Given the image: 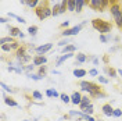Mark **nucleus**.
Masks as SVG:
<instances>
[{
  "label": "nucleus",
  "mask_w": 122,
  "mask_h": 121,
  "mask_svg": "<svg viewBox=\"0 0 122 121\" xmlns=\"http://www.w3.org/2000/svg\"><path fill=\"white\" fill-rule=\"evenodd\" d=\"M79 86H81V89L83 92H87V95L90 96V98H106L107 93L103 91V88L97 85L96 82H92V81H81L79 83Z\"/></svg>",
  "instance_id": "nucleus-1"
},
{
  "label": "nucleus",
  "mask_w": 122,
  "mask_h": 121,
  "mask_svg": "<svg viewBox=\"0 0 122 121\" xmlns=\"http://www.w3.org/2000/svg\"><path fill=\"white\" fill-rule=\"evenodd\" d=\"M35 14L40 21H45L49 17L53 15V7L50 6V0H40V3L38 4V7L33 10Z\"/></svg>",
  "instance_id": "nucleus-2"
},
{
  "label": "nucleus",
  "mask_w": 122,
  "mask_h": 121,
  "mask_svg": "<svg viewBox=\"0 0 122 121\" xmlns=\"http://www.w3.org/2000/svg\"><path fill=\"white\" fill-rule=\"evenodd\" d=\"M92 27L96 31H99L101 35H107V33H110V32L112 31L114 22L106 21V20H103V18H93V20H92Z\"/></svg>",
  "instance_id": "nucleus-3"
},
{
  "label": "nucleus",
  "mask_w": 122,
  "mask_h": 121,
  "mask_svg": "<svg viewBox=\"0 0 122 121\" xmlns=\"http://www.w3.org/2000/svg\"><path fill=\"white\" fill-rule=\"evenodd\" d=\"M122 4H111L110 6V14L112 15L114 24L117 25V28L119 31H122V10H121Z\"/></svg>",
  "instance_id": "nucleus-4"
},
{
  "label": "nucleus",
  "mask_w": 122,
  "mask_h": 121,
  "mask_svg": "<svg viewBox=\"0 0 122 121\" xmlns=\"http://www.w3.org/2000/svg\"><path fill=\"white\" fill-rule=\"evenodd\" d=\"M87 24V21H83V22L78 24V25H75V27H72V28H68V29H62L60 32V36H62V38H69V36H75V35H78L81 31H82V28H83L85 25Z\"/></svg>",
  "instance_id": "nucleus-5"
},
{
  "label": "nucleus",
  "mask_w": 122,
  "mask_h": 121,
  "mask_svg": "<svg viewBox=\"0 0 122 121\" xmlns=\"http://www.w3.org/2000/svg\"><path fill=\"white\" fill-rule=\"evenodd\" d=\"M21 46V43L17 40V42H14V43H6V45H0V47H1V52H15L18 47Z\"/></svg>",
  "instance_id": "nucleus-6"
},
{
  "label": "nucleus",
  "mask_w": 122,
  "mask_h": 121,
  "mask_svg": "<svg viewBox=\"0 0 122 121\" xmlns=\"http://www.w3.org/2000/svg\"><path fill=\"white\" fill-rule=\"evenodd\" d=\"M26 47H28V45H21L14 52V57H15V60H17V61H20L25 54H28V53H26Z\"/></svg>",
  "instance_id": "nucleus-7"
},
{
  "label": "nucleus",
  "mask_w": 122,
  "mask_h": 121,
  "mask_svg": "<svg viewBox=\"0 0 122 121\" xmlns=\"http://www.w3.org/2000/svg\"><path fill=\"white\" fill-rule=\"evenodd\" d=\"M46 63H47V57L43 56V54H36V56H33V60H32V64H35V66H45Z\"/></svg>",
  "instance_id": "nucleus-8"
},
{
  "label": "nucleus",
  "mask_w": 122,
  "mask_h": 121,
  "mask_svg": "<svg viewBox=\"0 0 122 121\" xmlns=\"http://www.w3.org/2000/svg\"><path fill=\"white\" fill-rule=\"evenodd\" d=\"M51 47H53V43H43V45L35 47V52L38 54H46L49 50H51Z\"/></svg>",
  "instance_id": "nucleus-9"
},
{
  "label": "nucleus",
  "mask_w": 122,
  "mask_h": 121,
  "mask_svg": "<svg viewBox=\"0 0 122 121\" xmlns=\"http://www.w3.org/2000/svg\"><path fill=\"white\" fill-rule=\"evenodd\" d=\"M89 7H90L93 11H100V13H103V3H101V0H90Z\"/></svg>",
  "instance_id": "nucleus-10"
},
{
  "label": "nucleus",
  "mask_w": 122,
  "mask_h": 121,
  "mask_svg": "<svg viewBox=\"0 0 122 121\" xmlns=\"http://www.w3.org/2000/svg\"><path fill=\"white\" fill-rule=\"evenodd\" d=\"M82 95H81V92H78V91H75L72 95H71V103L72 104H75V106H79L81 104V102H82Z\"/></svg>",
  "instance_id": "nucleus-11"
},
{
  "label": "nucleus",
  "mask_w": 122,
  "mask_h": 121,
  "mask_svg": "<svg viewBox=\"0 0 122 121\" xmlns=\"http://www.w3.org/2000/svg\"><path fill=\"white\" fill-rule=\"evenodd\" d=\"M3 99H4V103H6L7 106H10V107H18V106H20V104H18V102H17L15 99H13L10 95L3 93Z\"/></svg>",
  "instance_id": "nucleus-12"
},
{
  "label": "nucleus",
  "mask_w": 122,
  "mask_h": 121,
  "mask_svg": "<svg viewBox=\"0 0 122 121\" xmlns=\"http://www.w3.org/2000/svg\"><path fill=\"white\" fill-rule=\"evenodd\" d=\"M101 111H103V114L107 116V117H112V114H114V109H112V106H111L110 103H106V104L101 106Z\"/></svg>",
  "instance_id": "nucleus-13"
},
{
  "label": "nucleus",
  "mask_w": 122,
  "mask_h": 121,
  "mask_svg": "<svg viewBox=\"0 0 122 121\" xmlns=\"http://www.w3.org/2000/svg\"><path fill=\"white\" fill-rule=\"evenodd\" d=\"M74 56H75V53H67V54H61L60 57H58V59L56 60V66L58 67V66H61V64H62L64 61H67L68 59H72Z\"/></svg>",
  "instance_id": "nucleus-14"
},
{
  "label": "nucleus",
  "mask_w": 122,
  "mask_h": 121,
  "mask_svg": "<svg viewBox=\"0 0 122 121\" xmlns=\"http://www.w3.org/2000/svg\"><path fill=\"white\" fill-rule=\"evenodd\" d=\"M21 33H22V32H21V29H20V28L8 25V36H13V38H15V36H20Z\"/></svg>",
  "instance_id": "nucleus-15"
},
{
  "label": "nucleus",
  "mask_w": 122,
  "mask_h": 121,
  "mask_svg": "<svg viewBox=\"0 0 122 121\" xmlns=\"http://www.w3.org/2000/svg\"><path fill=\"white\" fill-rule=\"evenodd\" d=\"M104 72H107L110 78H114V79H115V78H118V71H117L115 68H112V67L106 66V67H104Z\"/></svg>",
  "instance_id": "nucleus-16"
},
{
  "label": "nucleus",
  "mask_w": 122,
  "mask_h": 121,
  "mask_svg": "<svg viewBox=\"0 0 122 121\" xmlns=\"http://www.w3.org/2000/svg\"><path fill=\"white\" fill-rule=\"evenodd\" d=\"M90 104H92L90 96H83V98H82V102H81V104H79V109H81V110H85L86 107H89Z\"/></svg>",
  "instance_id": "nucleus-17"
},
{
  "label": "nucleus",
  "mask_w": 122,
  "mask_h": 121,
  "mask_svg": "<svg viewBox=\"0 0 122 121\" xmlns=\"http://www.w3.org/2000/svg\"><path fill=\"white\" fill-rule=\"evenodd\" d=\"M76 52V46L75 45H67L65 47H62V54H67V53H75Z\"/></svg>",
  "instance_id": "nucleus-18"
},
{
  "label": "nucleus",
  "mask_w": 122,
  "mask_h": 121,
  "mask_svg": "<svg viewBox=\"0 0 122 121\" xmlns=\"http://www.w3.org/2000/svg\"><path fill=\"white\" fill-rule=\"evenodd\" d=\"M61 93H58V92L56 91V89H53V88H49L47 91H46V96L47 98H60Z\"/></svg>",
  "instance_id": "nucleus-19"
},
{
  "label": "nucleus",
  "mask_w": 122,
  "mask_h": 121,
  "mask_svg": "<svg viewBox=\"0 0 122 121\" xmlns=\"http://www.w3.org/2000/svg\"><path fill=\"white\" fill-rule=\"evenodd\" d=\"M86 74H87V71L83 70V68H75V70H74V77H76V78H82V77H85Z\"/></svg>",
  "instance_id": "nucleus-20"
},
{
  "label": "nucleus",
  "mask_w": 122,
  "mask_h": 121,
  "mask_svg": "<svg viewBox=\"0 0 122 121\" xmlns=\"http://www.w3.org/2000/svg\"><path fill=\"white\" fill-rule=\"evenodd\" d=\"M17 42V39L13 38V36H3L0 39V45H6V43H14Z\"/></svg>",
  "instance_id": "nucleus-21"
},
{
  "label": "nucleus",
  "mask_w": 122,
  "mask_h": 121,
  "mask_svg": "<svg viewBox=\"0 0 122 121\" xmlns=\"http://www.w3.org/2000/svg\"><path fill=\"white\" fill-rule=\"evenodd\" d=\"M75 61H78V63H85V61H87V56L85 53H78L75 54Z\"/></svg>",
  "instance_id": "nucleus-22"
},
{
  "label": "nucleus",
  "mask_w": 122,
  "mask_h": 121,
  "mask_svg": "<svg viewBox=\"0 0 122 121\" xmlns=\"http://www.w3.org/2000/svg\"><path fill=\"white\" fill-rule=\"evenodd\" d=\"M0 86L3 88V91H4V92H7V93H10V95H11V93H15V92H17V89H15V88H11V86L6 85L4 82H1V83H0Z\"/></svg>",
  "instance_id": "nucleus-23"
},
{
  "label": "nucleus",
  "mask_w": 122,
  "mask_h": 121,
  "mask_svg": "<svg viewBox=\"0 0 122 121\" xmlns=\"http://www.w3.org/2000/svg\"><path fill=\"white\" fill-rule=\"evenodd\" d=\"M86 4H85V0H76V7H75V11L79 14V13H82V8L85 7Z\"/></svg>",
  "instance_id": "nucleus-24"
},
{
  "label": "nucleus",
  "mask_w": 122,
  "mask_h": 121,
  "mask_svg": "<svg viewBox=\"0 0 122 121\" xmlns=\"http://www.w3.org/2000/svg\"><path fill=\"white\" fill-rule=\"evenodd\" d=\"M67 10H68V0H61V3H60V13H61V14H64Z\"/></svg>",
  "instance_id": "nucleus-25"
},
{
  "label": "nucleus",
  "mask_w": 122,
  "mask_h": 121,
  "mask_svg": "<svg viewBox=\"0 0 122 121\" xmlns=\"http://www.w3.org/2000/svg\"><path fill=\"white\" fill-rule=\"evenodd\" d=\"M38 31H39V28L36 27V25H30V27H28V35H30V36H36Z\"/></svg>",
  "instance_id": "nucleus-26"
},
{
  "label": "nucleus",
  "mask_w": 122,
  "mask_h": 121,
  "mask_svg": "<svg viewBox=\"0 0 122 121\" xmlns=\"http://www.w3.org/2000/svg\"><path fill=\"white\" fill-rule=\"evenodd\" d=\"M39 3H40V0H26V6L29 8H33V10L38 7Z\"/></svg>",
  "instance_id": "nucleus-27"
},
{
  "label": "nucleus",
  "mask_w": 122,
  "mask_h": 121,
  "mask_svg": "<svg viewBox=\"0 0 122 121\" xmlns=\"http://www.w3.org/2000/svg\"><path fill=\"white\" fill-rule=\"evenodd\" d=\"M26 77L32 79V81H42L43 79V77H40L39 74H33V72H29V74H26Z\"/></svg>",
  "instance_id": "nucleus-28"
},
{
  "label": "nucleus",
  "mask_w": 122,
  "mask_h": 121,
  "mask_svg": "<svg viewBox=\"0 0 122 121\" xmlns=\"http://www.w3.org/2000/svg\"><path fill=\"white\" fill-rule=\"evenodd\" d=\"M8 17H10V18H14V20H17L18 22H21V24H25V22H26L22 17H20V15L14 14V13H8Z\"/></svg>",
  "instance_id": "nucleus-29"
},
{
  "label": "nucleus",
  "mask_w": 122,
  "mask_h": 121,
  "mask_svg": "<svg viewBox=\"0 0 122 121\" xmlns=\"http://www.w3.org/2000/svg\"><path fill=\"white\" fill-rule=\"evenodd\" d=\"M38 74L40 77H43V78H45L46 74H47V66H40V67L38 68Z\"/></svg>",
  "instance_id": "nucleus-30"
},
{
  "label": "nucleus",
  "mask_w": 122,
  "mask_h": 121,
  "mask_svg": "<svg viewBox=\"0 0 122 121\" xmlns=\"http://www.w3.org/2000/svg\"><path fill=\"white\" fill-rule=\"evenodd\" d=\"M60 3H54L53 6V17H57V15H60Z\"/></svg>",
  "instance_id": "nucleus-31"
},
{
  "label": "nucleus",
  "mask_w": 122,
  "mask_h": 121,
  "mask_svg": "<svg viewBox=\"0 0 122 121\" xmlns=\"http://www.w3.org/2000/svg\"><path fill=\"white\" fill-rule=\"evenodd\" d=\"M32 99H35V100H42V99H43V95L39 91H33L32 92Z\"/></svg>",
  "instance_id": "nucleus-32"
},
{
  "label": "nucleus",
  "mask_w": 122,
  "mask_h": 121,
  "mask_svg": "<svg viewBox=\"0 0 122 121\" xmlns=\"http://www.w3.org/2000/svg\"><path fill=\"white\" fill-rule=\"evenodd\" d=\"M30 60H33V59H32V56H30V54L28 53V54H25V56H24L22 59H21V60L18 61V63H21V64L24 66L25 63H28V61H30Z\"/></svg>",
  "instance_id": "nucleus-33"
},
{
  "label": "nucleus",
  "mask_w": 122,
  "mask_h": 121,
  "mask_svg": "<svg viewBox=\"0 0 122 121\" xmlns=\"http://www.w3.org/2000/svg\"><path fill=\"white\" fill-rule=\"evenodd\" d=\"M60 99H61V102H64V103H71V96H68L67 93H61Z\"/></svg>",
  "instance_id": "nucleus-34"
},
{
  "label": "nucleus",
  "mask_w": 122,
  "mask_h": 121,
  "mask_svg": "<svg viewBox=\"0 0 122 121\" xmlns=\"http://www.w3.org/2000/svg\"><path fill=\"white\" fill-rule=\"evenodd\" d=\"M76 0H68V11H75Z\"/></svg>",
  "instance_id": "nucleus-35"
},
{
  "label": "nucleus",
  "mask_w": 122,
  "mask_h": 121,
  "mask_svg": "<svg viewBox=\"0 0 122 121\" xmlns=\"http://www.w3.org/2000/svg\"><path fill=\"white\" fill-rule=\"evenodd\" d=\"M69 43H71V42H69V38H64V39H61L57 45L60 46V47H65V46L69 45Z\"/></svg>",
  "instance_id": "nucleus-36"
},
{
  "label": "nucleus",
  "mask_w": 122,
  "mask_h": 121,
  "mask_svg": "<svg viewBox=\"0 0 122 121\" xmlns=\"http://www.w3.org/2000/svg\"><path fill=\"white\" fill-rule=\"evenodd\" d=\"M35 64H28V66H25L24 67V71L26 72V74H29V72H33V70H35Z\"/></svg>",
  "instance_id": "nucleus-37"
},
{
  "label": "nucleus",
  "mask_w": 122,
  "mask_h": 121,
  "mask_svg": "<svg viewBox=\"0 0 122 121\" xmlns=\"http://www.w3.org/2000/svg\"><path fill=\"white\" fill-rule=\"evenodd\" d=\"M110 40H111V36L110 35H100V42L101 43H107Z\"/></svg>",
  "instance_id": "nucleus-38"
},
{
  "label": "nucleus",
  "mask_w": 122,
  "mask_h": 121,
  "mask_svg": "<svg viewBox=\"0 0 122 121\" xmlns=\"http://www.w3.org/2000/svg\"><path fill=\"white\" fill-rule=\"evenodd\" d=\"M82 111H83L85 114H93V111H94V109H93V104H90V106L89 107H86V109H85V110H82Z\"/></svg>",
  "instance_id": "nucleus-39"
},
{
  "label": "nucleus",
  "mask_w": 122,
  "mask_h": 121,
  "mask_svg": "<svg viewBox=\"0 0 122 121\" xmlns=\"http://www.w3.org/2000/svg\"><path fill=\"white\" fill-rule=\"evenodd\" d=\"M97 79H99V82H100V83H104V85L110 82V79H108V78H106V77H101V75L97 77Z\"/></svg>",
  "instance_id": "nucleus-40"
},
{
  "label": "nucleus",
  "mask_w": 122,
  "mask_h": 121,
  "mask_svg": "<svg viewBox=\"0 0 122 121\" xmlns=\"http://www.w3.org/2000/svg\"><path fill=\"white\" fill-rule=\"evenodd\" d=\"M101 3H103V11L110 8V0H101Z\"/></svg>",
  "instance_id": "nucleus-41"
},
{
  "label": "nucleus",
  "mask_w": 122,
  "mask_h": 121,
  "mask_svg": "<svg viewBox=\"0 0 122 121\" xmlns=\"http://www.w3.org/2000/svg\"><path fill=\"white\" fill-rule=\"evenodd\" d=\"M82 120H85V121H97L96 118H94V117H92L90 114H85V116H83V118H82Z\"/></svg>",
  "instance_id": "nucleus-42"
},
{
  "label": "nucleus",
  "mask_w": 122,
  "mask_h": 121,
  "mask_svg": "<svg viewBox=\"0 0 122 121\" xmlns=\"http://www.w3.org/2000/svg\"><path fill=\"white\" fill-rule=\"evenodd\" d=\"M112 117H122V110L121 109H114V114Z\"/></svg>",
  "instance_id": "nucleus-43"
},
{
  "label": "nucleus",
  "mask_w": 122,
  "mask_h": 121,
  "mask_svg": "<svg viewBox=\"0 0 122 121\" xmlns=\"http://www.w3.org/2000/svg\"><path fill=\"white\" fill-rule=\"evenodd\" d=\"M89 74H90L92 77H99V71H97L96 68H92V70H89Z\"/></svg>",
  "instance_id": "nucleus-44"
},
{
  "label": "nucleus",
  "mask_w": 122,
  "mask_h": 121,
  "mask_svg": "<svg viewBox=\"0 0 122 121\" xmlns=\"http://www.w3.org/2000/svg\"><path fill=\"white\" fill-rule=\"evenodd\" d=\"M10 21V17H0V22L1 24H7Z\"/></svg>",
  "instance_id": "nucleus-45"
},
{
  "label": "nucleus",
  "mask_w": 122,
  "mask_h": 121,
  "mask_svg": "<svg viewBox=\"0 0 122 121\" xmlns=\"http://www.w3.org/2000/svg\"><path fill=\"white\" fill-rule=\"evenodd\" d=\"M68 25H69L68 21H64V22L60 25V28H61V29H68Z\"/></svg>",
  "instance_id": "nucleus-46"
},
{
  "label": "nucleus",
  "mask_w": 122,
  "mask_h": 121,
  "mask_svg": "<svg viewBox=\"0 0 122 121\" xmlns=\"http://www.w3.org/2000/svg\"><path fill=\"white\" fill-rule=\"evenodd\" d=\"M111 4H122V0H110V6Z\"/></svg>",
  "instance_id": "nucleus-47"
},
{
  "label": "nucleus",
  "mask_w": 122,
  "mask_h": 121,
  "mask_svg": "<svg viewBox=\"0 0 122 121\" xmlns=\"http://www.w3.org/2000/svg\"><path fill=\"white\" fill-rule=\"evenodd\" d=\"M118 47H119V46H114V47H111V49H110V53H114L115 50H118Z\"/></svg>",
  "instance_id": "nucleus-48"
},
{
  "label": "nucleus",
  "mask_w": 122,
  "mask_h": 121,
  "mask_svg": "<svg viewBox=\"0 0 122 121\" xmlns=\"http://www.w3.org/2000/svg\"><path fill=\"white\" fill-rule=\"evenodd\" d=\"M92 61H93V64H94V66H97V64H99V59H97V57H94Z\"/></svg>",
  "instance_id": "nucleus-49"
},
{
  "label": "nucleus",
  "mask_w": 122,
  "mask_h": 121,
  "mask_svg": "<svg viewBox=\"0 0 122 121\" xmlns=\"http://www.w3.org/2000/svg\"><path fill=\"white\" fill-rule=\"evenodd\" d=\"M108 59H110V57H108V54H106V56L103 57V61H104V63H108Z\"/></svg>",
  "instance_id": "nucleus-50"
},
{
  "label": "nucleus",
  "mask_w": 122,
  "mask_h": 121,
  "mask_svg": "<svg viewBox=\"0 0 122 121\" xmlns=\"http://www.w3.org/2000/svg\"><path fill=\"white\" fill-rule=\"evenodd\" d=\"M85 4H86V6H89V4H90V0H85Z\"/></svg>",
  "instance_id": "nucleus-51"
},
{
  "label": "nucleus",
  "mask_w": 122,
  "mask_h": 121,
  "mask_svg": "<svg viewBox=\"0 0 122 121\" xmlns=\"http://www.w3.org/2000/svg\"><path fill=\"white\" fill-rule=\"evenodd\" d=\"M118 75H119V77L122 78V70H118Z\"/></svg>",
  "instance_id": "nucleus-52"
},
{
  "label": "nucleus",
  "mask_w": 122,
  "mask_h": 121,
  "mask_svg": "<svg viewBox=\"0 0 122 121\" xmlns=\"http://www.w3.org/2000/svg\"><path fill=\"white\" fill-rule=\"evenodd\" d=\"M75 121H85V120H82V118H78V120H75Z\"/></svg>",
  "instance_id": "nucleus-53"
},
{
  "label": "nucleus",
  "mask_w": 122,
  "mask_h": 121,
  "mask_svg": "<svg viewBox=\"0 0 122 121\" xmlns=\"http://www.w3.org/2000/svg\"><path fill=\"white\" fill-rule=\"evenodd\" d=\"M50 1H53V3H57V0H50Z\"/></svg>",
  "instance_id": "nucleus-54"
},
{
  "label": "nucleus",
  "mask_w": 122,
  "mask_h": 121,
  "mask_svg": "<svg viewBox=\"0 0 122 121\" xmlns=\"http://www.w3.org/2000/svg\"><path fill=\"white\" fill-rule=\"evenodd\" d=\"M22 121H29V120H22Z\"/></svg>",
  "instance_id": "nucleus-55"
},
{
  "label": "nucleus",
  "mask_w": 122,
  "mask_h": 121,
  "mask_svg": "<svg viewBox=\"0 0 122 121\" xmlns=\"http://www.w3.org/2000/svg\"><path fill=\"white\" fill-rule=\"evenodd\" d=\"M121 10H122V6H121Z\"/></svg>",
  "instance_id": "nucleus-56"
}]
</instances>
